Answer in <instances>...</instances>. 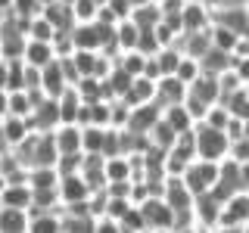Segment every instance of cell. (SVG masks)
Returning <instances> with one entry per match:
<instances>
[{
	"instance_id": "obj_1",
	"label": "cell",
	"mask_w": 249,
	"mask_h": 233,
	"mask_svg": "<svg viewBox=\"0 0 249 233\" xmlns=\"http://www.w3.org/2000/svg\"><path fill=\"white\" fill-rule=\"evenodd\" d=\"M196 137V155L199 159H209V162H224L231 155V137L218 128H209V124H196L193 131Z\"/></svg>"
},
{
	"instance_id": "obj_2",
	"label": "cell",
	"mask_w": 249,
	"mask_h": 233,
	"mask_svg": "<svg viewBox=\"0 0 249 233\" xmlns=\"http://www.w3.org/2000/svg\"><path fill=\"white\" fill-rule=\"evenodd\" d=\"M184 183L193 190V196H206V193H215L218 177H221V162H209V159H196L190 168L184 171Z\"/></svg>"
},
{
	"instance_id": "obj_3",
	"label": "cell",
	"mask_w": 249,
	"mask_h": 233,
	"mask_svg": "<svg viewBox=\"0 0 249 233\" xmlns=\"http://www.w3.org/2000/svg\"><path fill=\"white\" fill-rule=\"evenodd\" d=\"M162 199L168 202V208L175 212V217H181V215H193V205H196V196H193V190L184 183V177H165V186H162Z\"/></svg>"
},
{
	"instance_id": "obj_4",
	"label": "cell",
	"mask_w": 249,
	"mask_h": 233,
	"mask_svg": "<svg viewBox=\"0 0 249 233\" xmlns=\"http://www.w3.org/2000/svg\"><path fill=\"white\" fill-rule=\"evenodd\" d=\"M221 212H224V199L218 193H206V196H196V205H193V221H196L199 230H218L221 227Z\"/></svg>"
},
{
	"instance_id": "obj_5",
	"label": "cell",
	"mask_w": 249,
	"mask_h": 233,
	"mask_svg": "<svg viewBox=\"0 0 249 233\" xmlns=\"http://www.w3.org/2000/svg\"><path fill=\"white\" fill-rule=\"evenodd\" d=\"M140 212H143V221H146V233L150 230H175V212L168 208V202L162 196H150L143 202H137Z\"/></svg>"
},
{
	"instance_id": "obj_6",
	"label": "cell",
	"mask_w": 249,
	"mask_h": 233,
	"mask_svg": "<svg viewBox=\"0 0 249 233\" xmlns=\"http://www.w3.org/2000/svg\"><path fill=\"white\" fill-rule=\"evenodd\" d=\"M41 100H44V93H31V90H13V93H3V115H16V118H31Z\"/></svg>"
},
{
	"instance_id": "obj_7",
	"label": "cell",
	"mask_w": 249,
	"mask_h": 233,
	"mask_svg": "<svg viewBox=\"0 0 249 233\" xmlns=\"http://www.w3.org/2000/svg\"><path fill=\"white\" fill-rule=\"evenodd\" d=\"M59 196H62V208L69 205H84L93 196V186L84 181V174H69L59 181Z\"/></svg>"
},
{
	"instance_id": "obj_8",
	"label": "cell",
	"mask_w": 249,
	"mask_h": 233,
	"mask_svg": "<svg viewBox=\"0 0 249 233\" xmlns=\"http://www.w3.org/2000/svg\"><path fill=\"white\" fill-rule=\"evenodd\" d=\"M249 224V193H237V196L224 199V212H221V227H246Z\"/></svg>"
},
{
	"instance_id": "obj_9",
	"label": "cell",
	"mask_w": 249,
	"mask_h": 233,
	"mask_svg": "<svg viewBox=\"0 0 249 233\" xmlns=\"http://www.w3.org/2000/svg\"><path fill=\"white\" fill-rule=\"evenodd\" d=\"M0 205L31 212V208H35V190H31V183H3V190H0Z\"/></svg>"
},
{
	"instance_id": "obj_10",
	"label": "cell",
	"mask_w": 249,
	"mask_h": 233,
	"mask_svg": "<svg viewBox=\"0 0 249 233\" xmlns=\"http://www.w3.org/2000/svg\"><path fill=\"white\" fill-rule=\"evenodd\" d=\"M35 134L31 118H16V115H3V146L6 150H19L25 140Z\"/></svg>"
},
{
	"instance_id": "obj_11",
	"label": "cell",
	"mask_w": 249,
	"mask_h": 233,
	"mask_svg": "<svg viewBox=\"0 0 249 233\" xmlns=\"http://www.w3.org/2000/svg\"><path fill=\"white\" fill-rule=\"evenodd\" d=\"M53 137H56L59 155L84 152V128H81V124H59V128L53 131Z\"/></svg>"
},
{
	"instance_id": "obj_12",
	"label": "cell",
	"mask_w": 249,
	"mask_h": 233,
	"mask_svg": "<svg viewBox=\"0 0 249 233\" xmlns=\"http://www.w3.org/2000/svg\"><path fill=\"white\" fill-rule=\"evenodd\" d=\"M56 59H59V50H56L53 41H28V47H25V62H28V66L47 68V66H53Z\"/></svg>"
},
{
	"instance_id": "obj_13",
	"label": "cell",
	"mask_w": 249,
	"mask_h": 233,
	"mask_svg": "<svg viewBox=\"0 0 249 233\" xmlns=\"http://www.w3.org/2000/svg\"><path fill=\"white\" fill-rule=\"evenodd\" d=\"M162 121L168 124L175 134H190V131H196V118L190 115V109H187L184 103H178V106H168V109H162Z\"/></svg>"
},
{
	"instance_id": "obj_14",
	"label": "cell",
	"mask_w": 249,
	"mask_h": 233,
	"mask_svg": "<svg viewBox=\"0 0 249 233\" xmlns=\"http://www.w3.org/2000/svg\"><path fill=\"white\" fill-rule=\"evenodd\" d=\"M56 103H59V118H62V124H81L84 97L78 93V87H69V90L56 100Z\"/></svg>"
},
{
	"instance_id": "obj_15",
	"label": "cell",
	"mask_w": 249,
	"mask_h": 233,
	"mask_svg": "<svg viewBox=\"0 0 249 233\" xmlns=\"http://www.w3.org/2000/svg\"><path fill=\"white\" fill-rule=\"evenodd\" d=\"M156 93H159V81H153V78H134V84H131L128 90V106H150L156 103Z\"/></svg>"
},
{
	"instance_id": "obj_16",
	"label": "cell",
	"mask_w": 249,
	"mask_h": 233,
	"mask_svg": "<svg viewBox=\"0 0 249 233\" xmlns=\"http://www.w3.org/2000/svg\"><path fill=\"white\" fill-rule=\"evenodd\" d=\"M0 233H31V212L3 208L0 212Z\"/></svg>"
},
{
	"instance_id": "obj_17",
	"label": "cell",
	"mask_w": 249,
	"mask_h": 233,
	"mask_svg": "<svg viewBox=\"0 0 249 233\" xmlns=\"http://www.w3.org/2000/svg\"><path fill=\"white\" fill-rule=\"evenodd\" d=\"M25 59H3V93L25 90Z\"/></svg>"
},
{
	"instance_id": "obj_18",
	"label": "cell",
	"mask_w": 249,
	"mask_h": 233,
	"mask_svg": "<svg viewBox=\"0 0 249 233\" xmlns=\"http://www.w3.org/2000/svg\"><path fill=\"white\" fill-rule=\"evenodd\" d=\"M59 181H62V174H59V168H31L28 171V183H31V190H59Z\"/></svg>"
},
{
	"instance_id": "obj_19",
	"label": "cell",
	"mask_w": 249,
	"mask_h": 233,
	"mask_svg": "<svg viewBox=\"0 0 249 233\" xmlns=\"http://www.w3.org/2000/svg\"><path fill=\"white\" fill-rule=\"evenodd\" d=\"M31 233H62V208L59 212H31Z\"/></svg>"
},
{
	"instance_id": "obj_20",
	"label": "cell",
	"mask_w": 249,
	"mask_h": 233,
	"mask_svg": "<svg viewBox=\"0 0 249 233\" xmlns=\"http://www.w3.org/2000/svg\"><path fill=\"white\" fill-rule=\"evenodd\" d=\"M233 118H237V115H233L224 103H218V106H212V109L206 112L202 124H209V128H218V131H224V134H228V128L233 124Z\"/></svg>"
},
{
	"instance_id": "obj_21",
	"label": "cell",
	"mask_w": 249,
	"mask_h": 233,
	"mask_svg": "<svg viewBox=\"0 0 249 233\" xmlns=\"http://www.w3.org/2000/svg\"><path fill=\"white\" fill-rule=\"evenodd\" d=\"M228 159L240 162V165H246V162H249V137L233 140V143H231V155H228Z\"/></svg>"
},
{
	"instance_id": "obj_22",
	"label": "cell",
	"mask_w": 249,
	"mask_h": 233,
	"mask_svg": "<svg viewBox=\"0 0 249 233\" xmlns=\"http://www.w3.org/2000/svg\"><path fill=\"white\" fill-rule=\"evenodd\" d=\"M233 75L243 81V87H249V56H237V59H233Z\"/></svg>"
},
{
	"instance_id": "obj_23",
	"label": "cell",
	"mask_w": 249,
	"mask_h": 233,
	"mask_svg": "<svg viewBox=\"0 0 249 233\" xmlns=\"http://www.w3.org/2000/svg\"><path fill=\"white\" fill-rule=\"evenodd\" d=\"M93 233H124V227L119 221H112V217H100L97 227H93Z\"/></svg>"
},
{
	"instance_id": "obj_24",
	"label": "cell",
	"mask_w": 249,
	"mask_h": 233,
	"mask_svg": "<svg viewBox=\"0 0 249 233\" xmlns=\"http://www.w3.org/2000/svg\"><path fill=\"white\" fill-rule=\"evenodd\" d=\"M171 233H206V230H199L196 224H193V227H178V230H171Z\"/></svg>"
},
{
	"instance_id": "obj_25",
	"label": "cell",
	"mask_w": 249,
	"mask_h": 233,
	"mask_svg": "<svg viewBox=\"0 0 249 233\" xmlns=\"http://www.w3.org/2000/svg\"><path fill=\"white\" fill-rule=\"evenodd\" d=\"M209 233H240V230H233V227H218V230H209Z\"/></svg>"
},
{
	"instance_id": "obj_26",
	"label": "cell",
	"mask_w": 249,
	"mask_h": 233,
	"mask_svg": "<svg viewBox=\"0 0 249 233\" xmlns=\"http://www.w3.org/2000/svg\"><path fill=\"white\" fill-rule=\"evenodd\" d=\"M146 3H153V0H131V6H134V10H137V6H146Z\"/></svg>"
},
{
	"instance_id": "obj_27",
	"label": "cell",
	"mask_w": 249,
	"mask_h": 233,
	"mask_svg": "<svg viewBox=\"0 0 249 233\" xmlns=\"http://www.w3.org/2000/svg\"><path fill=\"white\" fill-rule=\"evenodd\" d=\"M240 233H249V224H246V227H240Z\"/></svg>"
},
{
	"instance_id": "obj_28",
	"label": "cell",
	"mask_w": 249,
	"mask_h": 233,
	"mask_svg": "<svg viewBox=\"0 0 249 233\" xmlns=\"http://www.w3.org/2000/svg\"><path fill=\"white\" fill-rule=\"evenodd\" d=\"M150 233H171V230H150Z\"/></svg>"
}]
</instances>
